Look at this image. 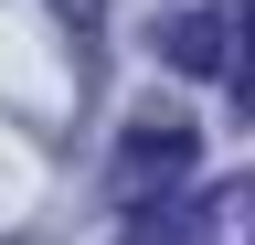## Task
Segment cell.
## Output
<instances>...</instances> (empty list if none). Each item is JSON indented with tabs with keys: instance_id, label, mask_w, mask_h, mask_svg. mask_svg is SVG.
<instances>
[{
	"instance_id": "2",
	"label": "cell",
	"mask_w": 255,
	"mask_h": 245,
	"mask_svg": "<svg viewBox=\"0 0 255 245\" xmlns=\"http://www.w3.org/2000/svg\"><path fill=\"white\" fill-rule=\"evenodd\" d=\"M159 53H170L181 75H213V53H223V32H213V21H170V32H159Z\"/></svg>"
},
{
	"instance_id": "1",
	"label": "cell",
	"mask_w": 255,
	"mask_h": 245,
	"mask_svg": "<svg viewBox=\"0 0 255 245\" xmlns=\"http://www.w3.org/2000/svg\"><path fill=\"white\" fill-rule=\"evenodd\" d=\"M191 149H202L191 128H138V139L117 149V192L128 203H159L170 181H191Z\"/></svg>"
},
{
	"instance_id": "3",
	"label": "cell",
	"mask_w": 255,
	"mask_h": 245,
	"mask_svg": "<svg viewBox=\"0 0 255 245\" xmlns=\"http://www.w3.org/2000/svg\"><path fill=\"white\" fill-rule=\"evenodd\" d=\"M138 224H128V245H191V213L170 203V213H149V203H128Z\"/></svg>"
},
{
	"instance_id": "4",
	"label": "cell",
	"mask_w": 255,
	"mask_h": 245,
	"mask_svg": "<svg viewBox=\"0 0 255 245\" xmlns=\"http://www.w3.org/2000/svg\"><path fill=\"white\" fill-rule=\"evenodd\" d=\"M234 107L255 117V0L234 11Z\"/></svg>"
}]
</instances>
